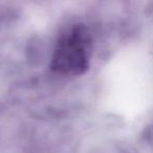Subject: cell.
Listing matches in <instances>:
<instances>
[{"label":"cell","mask_w":153,"mask_h":153,"mask_svg":"<svg viewBox=\"0 0 153 153\" xmlns=\"http://www.w3.org/2000/svg\"><path fill=\"white\" fill-rule=\"evenodd\" d=\"M91 39L84 27H74L57 43L53 68L57 72L80 74L88 67Z\"/></svg>","instance_id":"6da1fadb"}]
</instances>
